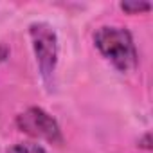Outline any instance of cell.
<instances>
[{
	"label": "cell",
	"mask_w": 153,
	"mask_h": 153,
	"mask_svg": "<svg viewBox=\"0 0 153 153\" xmlns=\"http://www.w3.org/2000/svg\"><path fill=\"white\" fill-rule=\"evenodd\" d=\"M94 43L99 52L121 72H130L137 67V51L131 34L115 25H103L94 34Z\"/></svg>",
	"instance_id": "6da1fadb"
},
{
	"label": "cell",
	"mask_w": 153,
	"mask_h": 153,
	"mask_svg": "<svg viewBox=\"0 0 153 153\" xmlns=\"http://www.w3.org/2000/svg\"><path fill=\"white\" fill-rule=\"evenodd\" d=\"M29 34H31L34 54H36V61H38V67H40V74L45 79V83L49 85L52 81L56 63H58V36H56V31L45 22H36V24H31Z\"/></svg>",
	"instance_id": "7a4b0ae2"
},
{
	"label": "cell",
	"mask_w": 153,
	"mask_h": 153,
	"mask_svg": "<svg viewBox=\"0 0 153 153\" xmlns=\"http://www.w3.org/2000/svg\"><path fill=\"white\" fill-rule=\"evenodd\" d=\"M16 126L33 137L45 139L49 142H61V130L58 123L43 108L38 106L27 108L24 114L16 117Z\"/></svg>",
	"instance_id": "3957f363"
},
{
	"label": "cell",
	"mask_w": 153,
	"mask_h": 153,
	"mask_svg": "<svg viewBox=\"0 0 153 153\" xmlns=\"http://www.w3.org/2000/svg\"><path fill=\"white\" fill-rule=\"evenodd\" d=\"M7 153H47V151L36 142H16L7 149Z\"/></svg>",
	"instance_id": "277c9868"
},
{
	"label": "cell",
	"mask_w": 153,
	"mask_h": 153,
	"mask_svg": "<svg viewBox=\"0 0 153 153\" xmlns=\"http://www.w3.org/2000/svg\"><path fill=\"white\" fill-rule=\"evenodd\" d=\"M149 7H151V6L146 4V2H123V4H121V9L126 11V13H130V15L140 13V11H148Z\"/></svg>",
	"instance_id": "5b68a950"
}]
</instances>
